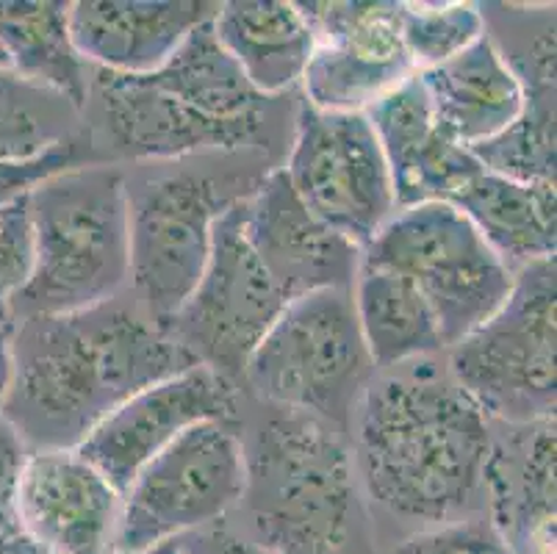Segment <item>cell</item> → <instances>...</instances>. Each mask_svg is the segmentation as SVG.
<instances>
[{
    "label": "cell",
    "mask_w": 557,
    "mask_h": 554,
    "mask_svg": "<svg viewBox=\"0 0 557 554\" xmlns=\"http://www.w3.org/2000/svg\"><path fill=\"white\" fill-rule=\"evenodd\" d=\"M12 389L3 419L28 452L75 450L141 389L186 372L191 353L123 305L12 324Z\"/></svg>",
    "instance_id": "obj_1"
},
{
    "label": "cell",
    "mask_w": 557,
    "mask_h": 554,
    "mask_svg": "<svg viewBox=\"0 0 557 554\" xmlns=\"http://www.w3.org/2000/svg\"><path fill=\"white\" fill-rule=\"evenodd\" d=\"M491 421L433 364L372 380L356 408V477L369 502L419 530L485 510Z\"/></svg>",
    "instance_id": "obj_2"
},
{
    "label": "cell",
    "mask_w": 557,
    "mask_h": 554,
    "mask_svg": "<svg viewBox=\"0 0 557 554\" xmlns=\"http://www.w3.org/2000/svg\"><path fill=\"white\" fill-rule=\"evenodd\" d=\"M356 466L313 416L281 410L245 444L252 541L272 554H349L358 538Z\"/></svg>",
    "instance_id": "obj_3"
},
{
    "label": "cell",
    "mask_w": 557,
    "mask_h": 554,
    "mask_svg": "<svg viewBox=\"0 0 557 554\" xmlns=\"http://www.w3.org/2000/svg\"><path fill=\"white\" fill-rule=\"evenodd\" d=\"M34 269L12 324L111 303L128 281V181L111 167H73L28 195Z\"/></svg>",
    "instance_id": "obj_4"
},
{
    "label": "cell",
    "mask_w": 557,
    "mask_h": 554,
    "mask_svg": "<svg viewBox=\"0 0 557 554\" xmlns=\"http://www.w3.org/2000/svg\"><path fill=\"white\" fill-rule=\"evenodd\" d=\"M372 374L352 292L322 288L288 299L247 358L242 378L275 408L347 424Z\"/></svg>",
    "instance_id": "obj_5"
},
{
    "label": "cell",
    "mask_w": 557,
    "mask_h": 554,
    "mask_svg": "<svg viewBox=\"0 0 557 554\" xmlns=\"http://www.w3.org/2000/svg\"><path fill=\"white\" fill-rule=\"evenodd\" d=\"M555 258L521 267L499 311L449 347V378L488 421L555 416Z\"/></svg>",
    "instance_id": "obj_6"
},
{
    "label": "cell",
    "mask_w": 557,
    "mask_h": 554,
    "mask_svg": "<svg viewBox=\"0 0 557 554\" xmlns=\"http://www.w3.org/2000/svg\"><path fill=\"white\" fill-rule=\"evenodd\" d=\"M361 267L413 283L438 322L444 349L499 311L516 274L447 202L399 208L361 250Z\"/></svg>",
    "instance_id": "obj_7"
},
{
    "label": "cell",
    "mask_w": 557,
    "mask_h": 554,
    "mask_svg": "<svg viewBox=\"0 0 557 554\" xmlns=\"http://www.w3.org/2000/svg\"><path fill=\"white\" fill-rule=\"evenodd\" d=\"M245 491V441L227 421H202L150 460L123 494L114 554L216 525Z\"/></svg>",
    "instance_id": "obj_8"
},
{
    "label": "cell",
    "mask_w": 557,
    "mask_h": 554,
    "mask_svg": "<svg viewBox=\"0 0 557 554\" xmlns=\"http://www.w3.org/2000/svg\"><path fill=\"white\" fill-rule=\"evenodd\" d=\"M288 299L263 269L242 231L239 200L216 217L211 256L200 283L175 317L156 324L181 344L197 364L209 366L236 383L267 330L275 324Z\"/></svg>",
    "instance_id": "obj_9"
},
{
    "label": "cell",
    "mask_w": 557,
    "mask_h": 554,
    "mask_svg": "<svg viewBox=\"0 0 557 554\" xmlns=\"http://www.w3.org/2000/svg\"><path fill=\"white\" fill-rule=\"evenodd\" d=\"M283 172L302 206L358 250L397 213L386 156L367 114L319 111L302 100Z\"/></svg>",
    "instance_id": "obj_10"
},
{
    "label": "cell",
    "mask_w": 557,
    "mask_h": 554,
    "mask_svg": "<svg viewBox=\"0 0 557 554\" xmlns=\"http://www.w3.org/2000/svg\"><path fill=\"white\" fill-rule=\"evenodd\" d=\"M233 200L214 181L164 175L128 186V281L153 324L181 311L211 256L214 222Z\"/></svg>",
    "instance_id": "obj_11"
},
{
    "label": "cell",
    "mask_w": 557,
    "mask_h": 554,
    "mask_svg": "<svg viewBox=\"0 0 557 554\" xmlns=\"http://www.w3.org/2000/svg\"><path fill=\"white\" fill-rule=\"evenodd\" d=\"M313 30V53L302 86L319 111L363 114L417 75L399 34V3H297Z\"/></svg>",
    "instance_id": "obj_12"
},
{
    "label": "cell",
    "mask_w": 557,
    "mask_h": 554,
    "mask_svg": "<svg viewBox=\"0 0 557 554\" xmlns=\"http://www.w3.org/2000/svg\"><path fill=\"white\" fill-rule=\"evenodd\" d=\"M202 421H236V383L209 366H191L125 399L75 452L123 496L159 452Z\"/></svg>",
    "instance_id": "obj_13"
},
{
    "label": "cell",
    "mask_w": 557,
    "mask_h": 554,
    "mask_svg": "<svg viewBox=\"0 0 557 554\" xmlns=\"http://www.w3.org/2000/svg\"><path fill=\"white\" fill-rule=\"evenodd\" d=\"M242 231L286 299L322 288L352 292L361 250L317 220L295 195L286 172L275 170L239 200Z\"/></svg>",
    "instance_id": "obj_14"
},
{
    "label": "cell",
    "mask_w": 557,
    "mask_h": 554,
    "mask_svg": "<svg viewBox=\"0 0 557 554\" xmlns=\"http://www.w3.org/2000/svg\"><path fill=\"white\" fill-rule=\"evenodd\" d=\"M123 496L75 450H39L25 460L17 527L48 554H114Z\"/></svg>",
    "instance_id": "obj_15"
},
{
    "label": "cell",
    "mask_w": 557,
    "mask_h": 554,
    "mask_svg": "<svg viewBox=\"0 0 557 554\" xmlns=\"http://www.w3.org/2000/svg\"><path fill=\"white\" fill-rule=\"evenodd\" d=\"M555 446V416L503 424V433H491L485 521L516 554H557Z\"/></svg>",
    "instance_id": "obj_16"
},
{
    "label": "cell",
    "mask_w": 557,
    "mask_h": 554,
    "mask_svg": "<svg viewBox=\"0 0 557 554\" xmlns=\"http://www.w3.org/2000/svg\"><path fill=\"white\" fill-rule=\"evenodd\" d=\"M363 114L372 122L380 150L386 156L397 211L422 202L449 206L483 170L469 147H460L435 125L419 73Z\"/></svg>",
    "instance_id": "obj_17"
},
{
    "label": "cell",
    "mask_w": 557,
    "mask_h": 554,
    "mask_svg": "<svg viewBox=\"0 0 557 554\" xmlns=\"http://www.w3.org/2000/svg\"><path fill=\"white\" fill-rule=\"evenodd\" d=\"M216 9L206 0H78L70 3V37L103 73L148 75Z\"/></svg>",
    "instance_id": "obj_18"
},
{
    "label": "cell",
    "mask_w": 557,
    "mask_h": 554,
    "mask_svg": "<svg viewBox=\"0 0 557 554\" xmlns=\"http://www.w3.org/2000/svg\"><path fill=\"white\" fill-rule=\"evenodd\" d=\"M111 141L128 159H178L186 152L236 150L252 141L236 128L202 116L164 91L150 75H116L100 70L95 81Z\"/></svg>",
    "instance_id": "obj_19"
},
{
    "label": "cell",
    "mask_w": 557,
    "mask_h": 554,
    "mask_svg": "<svg viewBox=\"0 0 557 554\" xmlns=\"http://www.w3.org/2000/svg\"><path fill=\"white\" fill-rule=\"evenodd\" d=\"M419 81L435 125L460 147L494 139L521 111L519 78L488 30L438 67L422 70Z\"/></svg>",
    "instance_id": "obj_20"
},
{
    "label": "cell",
    "mask_w": 557,
    "mask_h": 554,
    "mask_svg": "<svg viewBox=\"0 0 557 554\" xmlns=\"http://www.w3.org/2000/svg\"><path fill=\"white\" fill-rule=\"evenodd\" d=\"M214 34L261 98L300 84L313 53V30L297 3L231 0L220 3Z\"/></svg>",
    "instance_id": "obj_21"
},
{
    "label": "cell",
    "mask_w": 557,
    "mask_h": 554,
    "mask_svg": "<svg viewBox=\"0 0 557 554\" xmlns=\"http://www.w3.org/2000/svg\"><path fill=\"white\" fill-rule=\"evenodd\" d=\"M449 206L478 227L485 244L513 272L555 258V183H519L483 167Z\"/></svg>",
    "instance_id": "obj_22"
},
{
    "label": "cell",
    "mask_w": 557,
    "mask_h": 554,
    "mask_svg": "<svg viewBox=\"0 0 557 554\" xmlns=\"http://www.w3.org/2000/svg\"><path fill=\"white\" fill-rule=\"evenodd\" d=\"M521 84V111L494 139L469 147L485 170L519 183H555V28L508 59Z\"/></svg>",
    "instance_id": "obj_23"
},
{
    "label": "cell",
    "mask_w": 557,
    "mask_h": 554,
    "mask_svg": "<svg viewBox=\"0 0 557 554\" xmlns=\"http://www.w3.org/2000/svg\"><path fill=\"white\" fill-rule=\"evenodd\" d=\"M148 75L156 86L220 125L242 131L250 139L261 131L267 98L252 89L239 64L222 48L211 20L197 25L178 50Z\"/></svg>",
    "instance_id": "obj_24"
},
{
    "label": "cell",
    "mask_w": 557,
    "mask_h": 554,
    "mask_svg": "<svg viewBox=\"0 0 557 554\" xmlns=\"http://www.w3.org/2000/svg\"><path fill=\"white\" fill-rule=\"evenodd\" d=\"M0 56L9 70L59 91L75 109L86 106V61L70 37V3L0 0Z\"/></svg>",
    "instance_id": "obj_25"
},
{
    "label": "cell",
    "mask_w": 557,
    "mask_h": 554,
    "mask_svg": "<svg viewBox=\"0 0 557 554\" xmlns=\"http://www.w3.org/2000/svg\"><path fill=\"white\" fill-rule=\"evenodd\" d=\"M352 305L374 369H394L444 349L430 305L403 274L361 267L352 286Z\"/></svg>",
    "instance_id": "obj_26"
},
{
    "label": "cell",
    "mask_w": 557,
    "mask_h": 554,
    "mask_svg": "<svg viewBox=\"0 0 557 554\" xmlns=\"http://www.w3.org/2000/svg\"><path fill=\"white\" fill-rule=\"evenodd\" d=\"M78 114L64 95L0 64V164L34 161L70 145Z\"/></svg>",
    "instance_id": "obj_27"
},
{
    "label": "cell",
    "mask_w": 557,
    "mask_h": 554,
    "mask_svg": "<svg viewBox=\"0 0 557 554\" xmlns=\"http://www.w3.org/2000/svg\"><path fill=\"white\" fill-rule=\"evenodd\" d=\"M399 34L417 73L438 67L485 34L474 3H399Z\"/></svg>",
    "instance_id": "obj_28"
},
{
    "label": "cell",
    "mask_w": 557,
    "mask_h": 554,
    "mask_svg": "<svg viewBox=\"0 0 557 554\" xmlns=\"http://www.w3.org/2000/svg\"><path fill=\"white\" fill-rule=\"evenodd\" d=\"M34 269L28 195L0 211V330L12 328V303Z\"/></svg>",
    "instance_id": "obj_29"
},
{
    "label": "cell",
    "mask_w": 557,
    "mask_h": 554,
    "mask_svg": "<svg viewBox=\"0 0 557 554\" xmlns=\"http://www.w3.org/2000/svg\"><path fill=\"white\" fill-rule=\"evenodd\" d=\"M386 554H516L494 527L480 518H466L455 525L419 530L388 549Z\"/></svg>",
    "instance_id": "obj_30"
},
{
    "label": "cell",
    "mask_w": 557,
    "mask_h": 554,
    "mask_svg": "<svg viewBox=\"0 0 557 554\" xmlns=\"http://www.w3.org/2000/svg\"><path fill=\"white\" fill-rule=\"evenodd\" d=\"M73 167H78V150H75L73 141L64 147H55V150L45 152L34 161L0 164V211L12 206V202L23 200L25 195H32L42 181L64 170H73Z\"/></svg>",
    "instance_id": "obj_31"
},
{
    "label": "cell",
    "mask_w": 557,
    "mask_h": 554,
    "mask_svg": "<svg viewBox=\"0 0 557 554\" xmlns=\"http://www.w3.org/2000/svg\"><path fill=\"white\" fill-rule=\"evenodd\" d=\"M28 455L32 452L20 439L12 421L0 416V532H20L17 491Z\"/></svg>",
    "instance_id": "obj_32"
},
{
    "label": "cell",
    "mask_w": 557,
    "mask_h": 554,
    "mask_svg": "<svg viewBox=\"0 0 557 554\" xmlns=\"http://www.w3.org/2000/svg\"><path fill=\"white\" fill-rule=\"evenodd\" d=\"M189 554H272L270 549H263L252 538L233 535L231 530L222 527H202V530L186 532L178 538Z\"/></svg>",
    "instance_id": "obj_33"
},
{
    "label": "cell",
    "mask_w": 557,
    "mask_h": 554,
    "mask_svg": "<svg viewBox=\"0 0 557 554\" xmlns=\"http://www.w3.org/2000/svg\"><path fill=\"white\" fill-rule=\"evenodd\" d=\"M12 328L0 330V414H3V405H7L9 389H12Z\"/></svg>",
    "instance_id": "obj_34"
},
{
    "label": "cell",
    "mask_w": 557,
    "mask_h": 554,
    "mask_svg": "<svg viewBox=\"0 0 557 554\" xmlns=\"http://www.w3.org/2000/svg\"><path fill=\"white\" fill-rule=\"evenodd\" d=\"M0 554H48L23 532H0Z\"/></svg>",
    "instance_id": "obj_35"
},
{
    "label": "cell",
    "mask_w": 557,
    "mask_h": 554,
    "mask_svg": "<svg viewBox=\"0 0 557 554\" xmlns=\"http://www.w3.org/2000/svg\"><path fill=\"white\" fill-rule=\"evenodd\" d=\"M136 554H189V552H186L184 543H181L178 538H172V541L156 543V546L145 549V552H136Z\"/></svg>",
    "instance_id": "obj_36"
},
{
    "label": "cell",
    "mask_w": 557,
    "mask_h": 554,
    "mask_svg": "<svg viewBox=\"0 0 557 554\" xmlns=\"http://www.w3.org/2000/svg\"><path fill=\"white\" fill-rule=\"evenodd\" d=\"M0 64H3V67H7V59H3V56H0Z\"/></svg>",
    "instance_id": "obj_37"
}]
</instances>
